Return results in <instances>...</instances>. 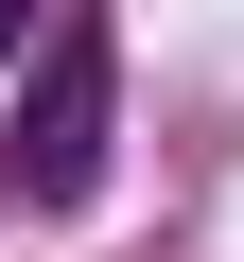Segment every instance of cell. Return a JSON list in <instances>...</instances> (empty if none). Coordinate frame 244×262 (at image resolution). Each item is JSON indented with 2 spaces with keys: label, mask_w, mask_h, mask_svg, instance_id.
I'll use <instances>...</instances> for the list:
<instances>
[{
  "label": "cell",
  "mask_w": 244,
  "mask_h": 262,
  "mask_svg": "<svg viewBox=\"0 0 244 262\" xmlns=\"http://www.w3.org/2000/svg\"><path fill=\"white\" fill-rule=\"evenodd\" d=\"M105 105H122V35H105V0H70V18H53V70H35V105H18V140H0L18 210H87V192H105Z\"/></svg>",
  "instance_id": "6da1fadb"
},
{
  "label": "cell",
  "mask_w": 244,
  "mask_h": 262,
  "mask_svg": "<svg viewBox=\"0 0 244 262\" xmlns=\"http://www.w3.org/2000/svg\"><path fill=\"white\" fill-rule=\"evenodd\" d=\"M18 18H35V0H0V53H18Z\"/></svg>",
  "instance_id": "7a4b0ae2"
}]
</instances>
